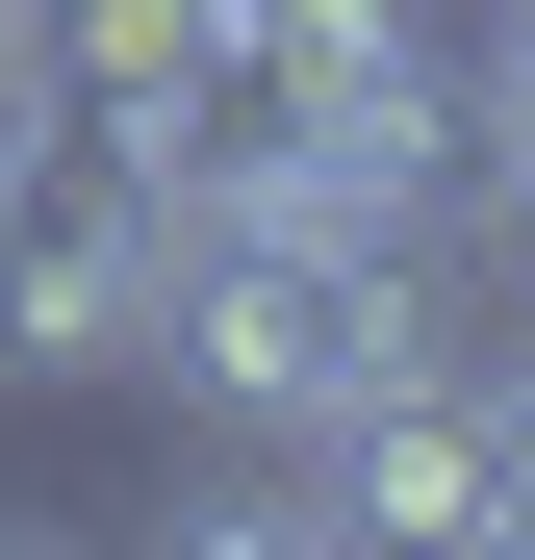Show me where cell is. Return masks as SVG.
Here are the masks:
<instances>
[{"label":"cell","mask_w":535,"mask_h":560,"mask_svg":"<svg viewBox=\"0 0 535 560\" xmlns=\"http://www.w3.org/2000/svg\"><path fill=\"white\" fill-rule=\"evenodd\" d=\"M128 357H178V408H230V433H306L332 383L433 357V255L230 153V178H178V230H153V331H128Z\"/></svg>","instance_id":"cell-1"},{"label":"cell","mask_w":535,"mask_h":560,"mask_svg":"<svg viewBox=\"0 0 535 560\" xmlns=\"http://www.w3.org/2000/svg\"><path fill=\"white\" fill-rule=\"evenodd\" d=\"M153 230H178V153L77 77H26L0 103V383H103L153 331Z\"/></svg>","instance_id":"cell-2"},{"label":"cell","mask_w":535,"mask_h":560,"mask_svg":"<svg viewBox=\"0 0 535 560\" xmlns=\"http://www.w3.org/2000/svg\"><path fill=\"white\" fill-rule=\"evenodd\" d=\"M281 458H306L332 560H433V535H460V485H485V383H460V357H383V383H332Z\"/></svg>","instance_id":"cell-3"},{"label":"cell","mask_w":535,"mask_h":560,"mask_svg":"<svg viewBox=\"0 0 535 560\" xmlns=\"http://www.w3.org/2000/svg\"><path fill=\"white\" fill-rule=\"evenodd\" d=\"M153 560H332V510H306V485H178Z\"/></svg>","instance_id":"cell-4"},{"label":"cell","mask_w":535,"mask_h":560,"mask_svg":"<svg viewBox=\"0 0 535 560\" xmlns=\"http://www.w3.org/2000/svg\"><path fill=\"white\" fill-rule=\"evenodd\" d=\"M460 205L510 230V306H535V128H485V178H460Z\"/></svg>","instance_id":"cell-5"},{"label":"cell","mask_w":535,"mask_h":560,"mask_svg":"<svg viewBox=\"0 0 535 560\" xmlns=\"http://www.w3.org/2000/svg\"><path fill=\"white\" fill-rule=\"evenodd\" d=\"M433 560H535V485H510V458L460 485V535H433Z\"/></svg>","instance_id":"cell-6"},{"label":"cell","mask_w":535,"mask_h":560,"mask_svg":"<svg viewBox=\"0 0 535 560\" xmlns=\"http://www.w3.org/2000/svg\"><path fill=\"white\" fill-rule=\"evenodd\" d=\"M460 77H485V128H535V0H510V26H485Z\"/></svg>","instance_id":"cell-7"},{"label":"cell","mask_w":535,"mask_h":560,"mask_svg":"<svg viewBox=\"0 0 535 560\" xmlns=\"http://www.w3.org/2000/svg\"><path fill=\"white\" fill-rule=\"evenodd\" d=\"M26 77H51V51H26V0H0V103H26Z\"/></svg>","instance_id":"cell-8"},{"label":"cell","mask_w":535,"mask_h":560,"mask_svg":"<svg viewBox=\"0 0 535 560\" xmlns=\"http://www.w3.org/2000/svg\"><path fill=\"white\" fill-rule=\"evenodd\" d=\"M230 26H281V0H230Z\"/></svg>","instance_id":"cell-9"},{"label":"cell","mask_w":535,"mask_h":560,"mask_svg":"<svg viewBox=\"0 0 535 560\" xmlns=\"http://www.w3.org/2000/svg\"><path fill=\"white\" fill-rule=\"evenodd\" d=\"M0 560H51V535H0Z\"/></svg>","instance_id":"cell-10"}]
</instances>
